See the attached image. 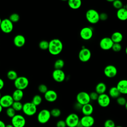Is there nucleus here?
Returning <instances> with one entry per match:
<instances>
[{"mask_svg":"<svg viewBox=\"0 0 127 127\" xmlns=\"http://www.w3.org/2000/svg\"><path fill=\"white\" fill-rule=\"evenodd\" d=\"M97 101L100 107L106 108L110 105L111 103V98L108 94L104 93L99 95Z\"/></svg>","mask_w":127,"mask_h":127,"instance_id":"14","label":"nucleus"},{"mask_svg":"<svg viewBox=\"0 0 127 127\" xmlns=\"http://www.w3.org/2000/svg\"><path fill=\"white\" fill-rule=\"evenodd\" d=\"M116 15L118 19L121 21H126L127 20V10L126 7H122L117 10Z\"/></svg>","mask_w":127,"mask_h":127,"instance_id":"21","label":"nucleus"},{"mask_svg":"<svg viewBox=\"0 0 127 127\" xmlns=\"http://www.w3.org/2000/svg\"><path fill=\"white\" fill-rule=\"evenodd\" d=\"M45 99L49 102H54L58 98V94L54 90H48L44 94Z\"/></svg>","mask_w":127,"mask_h":127,"instance_id":"18","label":"nucleus"},{"mask_svg":"<svg viewBox=\"0 0 127 127\" xmlns=\"http://www.w3.org/2000/svg\"><path fill=\"white\" fill-rule=\"evenodd\" d=\"M69 7L72 9H77L79 8L82 4L80 0H69L67 1Z\"/></svg>","mask_w":127,"mask_h":127,"instance_id":"27","label":"nucleus"},{"mask_svg":"<svg viewBox=\"0 0 127 127\" xmlns=\"http://www.w3.org/2000/svg\"><path fill=\"white\" fill-rule=\"evenodd\" d=\"M107 90L106 84L103 82H99L95 86V91L99 95L105 93Z\"/></svg>","mask_w":127,"mask_h":127,"instance_id":"25","label":"nucleus"},{"mask_svg":"<svg viewBox=\"0 0 127 127\" xmlns=\"http://www.w3.org/2000/svg\"><path fill=\"white\" fill-rule=\"evenodd\" d=\"M31 102L35 105H36V106H38L41 104L42 102V98L40 95L36 94L33 96Z\"/></svg>","mask_w":127,"mask_h":127,"instance_id":"31","label":"nucleus"},{"mask_svg":"<svg viewBox=\"0 0 127 127\" xmlns=\"http://www.w3.org/2000/svg\"><path fill=\"white\" fill-rule=\"evenodd\" d=\"M13 44L18 48L23 47L26 43V39L25 37L21 34H17L15 35L13 38Z\"/></svg>","mask_w":127,"mask_h":127,"instance_id":"19","label":"nucleus"},{"mask_svg":"<svg viewBox=\"0 0 127 127\" xmlns=\"http://www.w3.org/2000/svg\"><path fill=\"white\" fill-rule=\"evenodd\" d=\"M76 102L81 105H84L85 104L90 103L91 101L89 94L85 91L79 92L76 96Z\"/></svg>","mask_w":127,"mask_h":127,"instance_id":"9","label":"nucleus"},{"mask_svg":"<svg viewBox=\"0 0 127 127\" xmlns=\"http://www.w3.org/2000/svg\"><path fill=\"white\" fill-rule=\"evenodd\" d=\"M116 127H123L121 126H116Z\"/></svg>","mask_w":127,"mask_h":127,"instance_id":"55","label":"nucleus"},{"mask_svg":"<svg viewBox=\"0 0 127 127\" xmlns=\"http://www.w3.org/2000/svg\"><path fill=\"white\" fill-rule=\"evenodd\" d=\"M82 107V105H81L80 104L78 103L77 102L74 105V108L75 109V110H76L77 111H81Z\"/></svg>","mask_w":127,"mask_h":127,"instance_id":"44","label":"nucleus"},{"mask_svg":"<svg viewBox=\"0 0 127 127\" xmlns=\"http://www.w3.org/2000/svg\"><path fill=\"white\" fill-rule=\"evenodd\" d=\"M104 127H116V125L114 121L111 119H108L105 121Z\"/></svg>","mask_w":127,"mask_h":127,"instance_id":"37","label":"nucleus"},{"mask_svg":"<svg viewBox=\"0 0 127 127\" xmlns=\"http://www.w3.org/2000/svg\"><path fill=\"white\" fill-rule=\"evenodd\" d=\"M12 97L14 101H20L24 96L23 90L16 89L12 93Z\"/></svg>","mask_w":127,"mask_h":127,"instance_id":"24","label":"nucleus"},{"mask_svg":"<svg viewBox=\"0 0 127 127\" xmlns=\"http://www.w3.org/2000/svg\"><path fill=\"white\" fill-rule=\"evenodd\" d=\"M64 65V62L63 59H59L57 60L54 64L55 69H62Z\"/></svg>","mask_w":127,"mask_h":127,"instance_id":"28","label":"nucleus"},{"mask_svg":"<svg viewBox=\"0 0 127 127\" xmlns=\"http://www.w3.org/2000/svg\"><path fill=\"white\" fill-rule=\"evenodd\" d=\"M126 7V9H127V4H126V7Z\"/></svg>","mask_w":127,"mask_h":127,"instance_id":"56","label":"nucleus"},{"mask_svg":"<svg viewBox=\"0 0 127 127\" xmlns=\"http://www.w3.org/2000/svg\"><path fill=\"white\" fill-rule=\"evenodd\" d=\"M6 125L5 123L2 120H0V127H5Z\"/></svg>","mask_w":127,"mask_h":127,"instance_id":"46","label":"nucleus"},{"mask_svg":"<svg viewBox=\"0 0 127 127\" xmlns=\"http://www.w3.org/2000/svg\"><path fill=\"white\" fill-rule=\"evenodd\" d=\"M125 107V108L127 110V103H126V104Z\"/></svg>","mask_w":127,"mask_h":127,"instance_id":"52","label":"nucleus"},{"mask_svg":"<svg viewBox=\"0 0 127 127\" xmlns=\"http://www.w3.org/2000/svg\"><path fill=\"white\" fill-rule=\"evenodd\" d=\"M113 7L117 10L123 7V3L122 1L120 0H115L112 3Z\"/></svg>","mask_w":127,"mask_h":127,"instance_id":"36","label":"nucleus"},{"mask_svg":"<svg viewBox=\"0 0 127 127\" xmlns=\"http://www.w3.org/2000/svg\"><path fill=\"white\" fill-rule=\"evenodd\" d=\"M108 95L110 98L117 99L118 97L121 96V94L116 86H112L110 88L109 90Z\"/></svg>","mask_w":127,"mask_h":127,"instance_id":"26","label":"nucleus"},{"mask_svg":"<svg viewBox=\"0 0 127 127\" xmlns=\"http://www.w3.org/2000/svg\"><path fill=\"white\" fill-rule=\"evenodd\" d=\"M122 49V45L120 43H114L112 47V50L115 52H119Z\"/></svg>","mask_w":127,"mask_h":127,"instance_id":"40","label":"nucleus"},{"mask_svg":"<svg viewBox=\"0 0 127 127\" xmlns=\"http://www.w3.org/2000/svg\"><path fill=\"white\" fill-rule=\"evenodd\" d=\"M8 19L13 23L18 22L20 19V16L18 13H13L9 16Z\"/></svg>","mask_w":127,"mask_h":127,"instance_id":"33","label":"nucleus"},{"mask_svg":"<svg viewBox=\"0 0 127 127\" xmlns=\"http://www.w3.org/2000/svg\"><path fill=\"white\" fill-rule=\"evenodd\" d=\"M4 85V81L3 80V79L1 78H0V90H1Z\"/></svg>","mask_w":127,"mask_h":127,"instance_id":"45","label":"nucleus"},{"mask_svg":"<svg viewBox=\"0 0 127 127\" xmlns=\"http://www.w3.org/2000/svg\"><path fill=\"white\" fill-rule=\"evenodd\" d=\"M127 100H126V98L123 96H120L117 99V103L118 105L120 106H125Z\"/></svg>","mask_w":127,"mask_h":127,"instance_id":"38","label":"nucleus"},{"mask_svg":"<svg viewBox=\"0 0 127 127\" xmlns=\"http://www.w3.org/2000/svg\"><path fill=\"white\" fill-rule=\"evenodd\" d=\"M99 13L94 9H88L85 13V17L91 24H96L100 21Z\"/></svg>","mask_w":127,"mask_h":127,"instance_id":"2","label":"nucleus"},{"mask_svg":"<svg viewBox=\"0 0 127 127\" xmlns=\"http://www.w3.org/2000/svg\"><path fill=\"white\" fill-rule=\"evenodd\" d=\"M80 123L83 127H91L95 123V120L91 115L83 116L80 119Z\"/></svg>","mask_w":127,"mask_h":127,"instance_id":"17","label":"nucleus"},{"mask_svg":"<svg viewBox=\"0 0 127 127\" xmlns=\"http://www.w3.org/2000/svg\"><path fill=\"white\" fill-rule=\"evenodd\" d=\"M23 104L20 101H14L11 107L16 112L22 110Z\"/></svg>","mask_w":127,"mask_h":127,"instance_id":"30","label":"nucleus"},{"mask_svg":"<svg viewBox=\"0 0 127 127\" xmlns=\"http://www.w3.org/2000/svg\"><path fill=\"white\" fill-rule=\"evenodd\" d=\"M51 117L50 111L48 109H44L39 112L37 119L39 123L41 124H45L49 121Z\"/></svg>","mask_w":127,"mask_h":127,"instance_id":"5","label":"nucleus"},{"mask_svg":"<svg viewBox=\"0 0 127 127\" xmlns=\"http://www.w3.org/2000/svg\"><path fill=\"white\" fill-rule=\"evenodd\" d=\"M1 21H2V20H1V19L0 17V24H1Z\"/></svg>","mask_w":127,"mask_h":127,"instance_id":"53","label":"nucleus"},{"mask_svg":"<svg viewBox=\"0 0 127 127\" xmlns=\"http://www.w3.org/2000/svg\"><path fill=\"white\" fill-rule=\"evenodd\" d=\"M38 91L41 93H43L44 94L48 90V87H47V85L44 84H40L38 86Z\"/></svg>","mask_w":127,"mask_h":127,"instance_id":"39","label":"nucleus"},{"mask_svg":"<svg viewBox=\"0 0 127 127\" xmlns=\"http://www.w3.org/2000/svg\"><path fill=\"white\" fill-rule=\"evenodd\" d=\"M125 53H126V55H127V47L126 48V49H125Z\"/></svg>","mask_w":127,"mask_h":127,"instance_id":"51","label":"nucleus"},{"mask_svg":"<svg viewBox=\"0 0 127 127\" xmlns=\"http://www.w3.org/2000/svg\"><path fill=\"white\" fill-rule=\"evenodd\" d=\"M48 51L52 55L56 56L60 54L63 49V44L61 40L55 38L49 42Z\"/></svg>","mask_w":127,"mask_h":127,"instance_id":"1","label":"nucleus"},{"mask_svg":"<svg viewBox=\"0 0 127 127\" xmlns=\"http://www.w3.org/2000/svg\"><path fill=\"white\" fill-rule=\"evenodd\" d=\"M37 106L32 102H27L23 104L22 111L27 116H32L37 112Z\"/></svg>","mask_w":127,"mask_h":127,"instance_id":"4","label":"nucleus"},{"mask_svg":"<svg viewBox=\"0 0 127 127\" xmlns=\"http://www.w3.org/2000/svg\"><path fill=\"white\" fill-rule=\"evenodd\" d=\"M114 42L110 37H105L102 38L99 42L100 48L104 51H108L112 49Z\"/></svg>","mask_w":127,"mask_h":127,"instance_id":"12","label":"nucleus"},{"mask_svg":"<svg viewBox=\"0 0 127 127\" xmlns=\"http://www.w3.org/2000/svg\"><path fill=\"white\" fill-rule=\"evenodd\" d=\"M49 43L46 40H42L39 43V47L42 50H48Z\"/></svg>","mask_w":127,"mask_h":127,"instance_id":"32","label":"nucleus"},{"mask_svg":"<svg viewBox=\"0 0 127 127\" xmlns=\"http://www.w3.org/2000/svg\"><path fill=\"white\" fill-rule=\"evenodd\" d=\"M0 29L4 33L9 34L13 29V24L8 18H4L2 20Z\"/></svg>","mask_w":127,"mask_h":127,"instance_id":"7","label":"nucleus"},{"mask_svg":"<svg viewBox=\"0 0 127 127\" xmlns=\"http://www.w3.org/2000/svg\"><path fill=\"white\" fill-rule=\"evenodd\" d=\"M7 78L11 81H14L18 77L17 73L14 70H10L7 72L6 74Z\"/></svg>","mask_w":127,"mask_h":127,"instance_id":"29","label":"nucleus"},{"mask_svg":"<svg viewBox=\"0 0 127 127\" xmlns=\"http://www.w3.org/2000/svg\"><path fill=\"white\" fill-rule=\"evenodd\" d=\"M1 93H0V98H1Z\"/></svg>","mask_w":127,"mask_h":127,"instance_id":"54","label":"nucleus"},{"mask_svg":"<svg viewBox=\"0 0 127 127\" xmlns=\"http://www.w3.org/2000/svg\"><path fill=\"white\" fill-rule=\"evenodd\" d=\"M99 18H100V20L101 21H106L108 19V15L107 13L106 12H101L99 14Z\"/></svg>","mask_w":127,"mask_h":127,"instance_id":"42","label":"nucleus"},{"mask_svg":"<svg viewBox=\"0 0 127 127\" xmlns=\"http://www.w3.org/2000/svg\"><path fill=\"white\" fill-rule=\"evenodd\" d=\"M29 80L24 76H18L14 81V85L16 89L23 90L29 85Z\"/></svg>","mask_w":127,"mask_h":127,"instance_id":"3","label":"nucleus"},{"mask_svg":"<svg viewBox=\"0 0 127 127\" xmlns=\"http://www.w3.org/2000/svg\"><path fill=\"white\" fill-rule=\"evenodd\" d=\"M66 125L64 120H61L58 121L56 123V127H66Z\"/></svg>","mask_w":127,"mask_h":127,"instance_id":"43","label":"nucleus"},{"mask_svg":"<svg viewBox=\"0 0 127 127\" xmlns=\"http://www.w3.org/2000/svg\"><path fill=\"white\" fill-rule=\"evenodd\" d=\"M6 115L10 118H12L16 115V111L11 107H9L6 110Z\"/></svg>","mask_w":127,"mask_h":127,"instance_id":"35","label":"nucleus"},{"mask_svg":"<svg viewBox=\"0 0 127 127\" xmlns=\"http://www.w3.org/2000/svg\"><path fill=\"white\" fill-rule=\"evenodd\" d=\"M114 0H107V1L108 2H112V3H113V2L114 1Z\"/></svg>","mask_w":127,"mask_h":127,"instance_id":"50","label":"nucleus"},{"mask_svg":"<svg viewBox=\"0 0 127 127\" xmlns=\"http://www.w3.org/2000/svg\"><path fill=\"white\" fill-rule=\"evenodd\" d=\"M91 57V52L89 49L83 47L79 51L78 53V58L81 62L83 63L87 62L90 60Z\"/></svg>","mask_w":127,"mask_h":127,"instance_id":"11","label":"nucleus"},{"mask_svg":"<svg viewBox=\"0 0 127 127\" xmlns=\"http://www.w3.org/2000/svg\"><path fill=\"white\" fill-rule=\"evenodd\" d=\"M116 87L121 94H127V79H121L119 81Z\"/></svg>","mask_w":127,"mask_h":127,"instance_id":"20","label":"nucleus"},{"mask_svg":"<svg viewBox=\"0 0 127 127\" xmlns=\"http://www.w3.org/2000/svg\"><path fill=\"white\" fill-rule=\"evenodd\" d=\"M5 127H13L12 126V125L11 124H8V125H6Z\"/></svg>","mask_w":127,"mask_h":127,"instance_id":"47","label":"nucleus"},{"mask_svg":"<svg viewBox=\"0 0 127 127\" xmlns=\"http://www.w3.org/2000/svg\"><path fill=\"white\" fill-rule=\"evenodd\" d=\"M99 95L96 91L91 92L89 94V96H90V100H92V101H97Z\"/></svg>","mask_w":127,"mask_h":127,"instance_id":"41","label":"nucleus"},{"mask_svg":"<svg viewBox=\"0 0 127 127\" xmlns=\"http://www.w3.org/2000/svg\"><path fill=\"white\" fill-rule=\"evenodd\" d=\"M51 115L52 117L54 118H58L60 117L61 115V111L59 108H53L50 111Z\"/></svg>","mask_w":127,"mask_h":127,"instance_id":"34","label":"nucleus"},{"mask_svg":"<svg viewBox=\"0 0 127 127\" xmlns=\"http://www.w3.org/2000/svg\"><path fill=\"white\" fill-rule=\"evenodd\" d=\"M2 109H3V108H2V106L0 105V113L2 112Z\"/></svg>","mask_w":127,"mask_h":127,"instance_id":"49","label":"nucleus"},{"mask_svg":"<svg viewBox=\"0 0 127 127\" xmlns=\"http://www.w3.org/2000/svg\"><path fill=\"white\" fill-rule=\"evenodd\" d=\"M11 125L13 127H24L26 125V119L20 114H16L11 118Z\"/></svg>","mask_w":127,"mask_h":127,"instance_id":"8","label":"nucleus"},{"mask_svg":"<svg viewBox=\"0 0 127 127\" xmlns=\"http://www.w3.org/2000/svg\"><path fill=\"white\" fill-rule=\"evenodd\" d=\"M104 75L108 78H113L115 77L118 73L117 67L112 64H109L106 65L104 69Z\"/></svg>","mask_w":127,"mask_h":127,"instance_id":"15","label":"nucleus"},{"mask_svg":"<svg viewBox=\"0 0 127 127\" xmlns=\"http://www.w3.org/2000/svg\"><path fill=\"white\" fill-rule=\"evenodd\" d=\"M65 122L67 127H76L80 122V119L75 113L69 114L65 118Z\"/></svg>","mask_w":127,"mask_h":127,"instance_id":"6","label":"nucleus"},{"mask_svg":"<svg viewBox=\"0 0 127 127\" xmlns=\"http://www.w3.org/2000/svg\"><path fill=\"white\" fill-rule=\"evenodd\" d=\"M110 38L114 43H120L123 40V35L120 32L116 31L112 33Z\"/></svg>","mask_w":127,"mask_h":127,"instance_id":"23","label":"nucleus"},{"mask_svg":"<svg viewBox=\"0 0 127 127\" xmlns=\"http://www.w3.org/2000/svg\"><path fill=\"white\" fill-rule=\"evenodd\" d=\"M14 100L11 95L5 94L1 96L0 99V104L3 108H8L12 106Z\"/></svg>","mask_w":127,"mask_h":127,"instance_id":"13","label":"nucleus"},{"mask_svg":"<svg viewBox=\"0 0 127 127\" xmlns=\"http://www.w3.org/2000/svg\"><path fill=\"white\" fill-rule=\"evenodd\" d=\"M93 106L90 103H88L82 106L81 111L84 116H91L93 112Z\"/></svg>","mask_w":127,"mask_h":127,"instance_id":"22","label":"nucleus"},{"mask_svg":"<svg viewBox=\"0 0 127 127\" xmlns=\"http://www.w3.org/2000/svg\"><path fill=\"white\" fill-rule=\"evenodd\" d=\"M79 35L81 38L84 40H90L93 35V30L91 27H83L80 31Z\"/></svg>","mask_w":127,"mask_h":127,"instance_id":"10","label":"nucleus"},{"mask_svg":"<svg viewBox=\"0 0 127 127\" xmlns=\"http://www.w3.org/2000/svg\"><path fill=\"white\" fill-rule=\"evenodd\" d=\"M53 79L57 82H62L65 79V74L62 69H54L52 72Z\"/></svg>","mask_w":127,"mask_h":127,"instance_id":"16","label":"nucleus"},{"mask_svg":"<svg viewBox=\"0 0 127 127\" xmlns=\"http://www.w3.org/2000/svg\"><path fill=\"white\" fill-rule=\"evenodd\" d=\"M76 127H82V126L81 125V124H80V123L79 122V124H78V125L76 126Z\"/></svg>","mask_w":127,"mask_h":127,"instance_id":"48","label":"nucleus"}]
</instances>
